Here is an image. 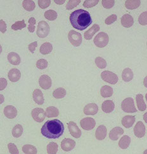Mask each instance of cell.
Segmentation results:
<instances>
[{
  "label": "cell",
  "instance_id": "6da1fadb",
  "mask_svg": "<svg viewBox=\"0 0 147 154\" xmlns=\"http://www.w3.org/2000/svg\"><path fill=\"white\" fill-rule=\"evenodd\" d=\"M70 22L74 28L83 30L91 24L92 18L88 11L79 9L73 11L71 14Z\"/></svg>",
  "mask_w": 147,
  "mask_h": 154
},
{
  "label": "cell",
  "instance_id": "7a4b0ae2",
  "mask_svg": "<svg viewBox=\"0 0 147 154\" xmlns=\"http://www.w3.org/2000/svg\"><path fill=\"white\" fill-rule=\"evenodd\" d=\"M44 137L50 139H56L60 137L64 132V126L59 119L46 121L41 130Z\"/></svg>",
  "mask_w": 147,
  "mask_h": 154
},
{
  "label": "cell",
  "instance_id": "3957f363",
  "mask_svg": "<svg viewBox=\"0 0 147 154\" xmlns=\"http://www.w3.org/2000/svg\"><path fill=\"white\" fill-rule=\"evenodd\" d=\"M93 41L96 46L100 48H103L108 44V41H109V37L107 34L102 32L97 35Z\"/></svg>",
  "mask_w": 147,
  "mask_h": 154
},
{
  "label": "cell",
  "instance_id": "277c9868",
  "mask_svg": "<svg viewBox=\"0 0 147 154\" xmlns=\"http://www.w3.org/2000/svg\"><path fill=\"white\" fill-rule=\"evenodd\" d=\"M121 108L124 112L127 113H133L137 112V109L135 107L134 100L131 97H127L122 102Z\"/></svg>",
  "mask_w": 147,
  "mask_h": 154
},
{
  "label": "cell",
  "instance_id": "5b68a950",
  "mask_svg": "<svg viewBox=\"0 0 147 154\" xmlns=\"http://www.w3.org/2000/svg\"><path fill=\"white\" fill-rule=\"evenodd\" d=\"M68 37L69 42L75 47L79 46L82 43V38L81 34L75 30H72L70 31Z\"/></svg>",
  "mask_w": 147,
  "mask_h": 154
},
{
  "label": "cell",
  "instance_id": "8992f818",
  "mask_svg": "<svg viewBox=\"0 0 147 154\" xmlns=\"http://www.w3.org/2000/svg\"><path fill=\"white\" fill-rule=\"evenodd\" d=\"M50 32V27L47 22L45 21H41L38 23L37 35L40 38L46 37Z\"/></svg>",
  "mask_w": 147,
  "mask_h": 154
},
{
  "label": "cell",
  "instance_id": "52a82bcc",
  "mask_svg": "<svg viewBox=\"0 0 147 154\" xmlns=\"http://www.w3.org/2000/svg\"><path fill=\"white\" fill-rule=\"evenodd\" d=\"M101 77L104 81L112 85L116 84L119 81V78L117 75L110 71L103 72L101 74Z\"/></svg>",
  "mask_w": 147,
  "mask_h": 154
},
{
  "label": "cell",
  "instance_id": "ba28073f",
  "mask_svg": "<svg viewBox=\"0 0 147 154\" xmlns=\"http://www.w3.org/2000/svg\"><path fill=\"white\" fill-rule=\"evenodd\" d=\"M32 117L37 123H42L46 117L45 111L42 108L37 107L34 109L31 112Z\"/></svg>",
  "mask_w": 147,
  "mask_h": 154
},
{
  "label": "cell",
  "instance_id": "9c48e42d",
  "mask_svg": "<svg viewBox=\"0 0 147 154\" xmlns=\"http://www.w3.org/2000/svg\"><path fill=\"white\" fill-rule=\"evenodd\" d=\"M80 124L83 130H91L95 127L96 121L93 118H85L81 120Z\"/></svg>",
  "mask_w": 147,
  "mask_h": 154
},
{
  "label": "cell",
  "instance_id": "30bf717a",
  "mask_svg": "<svg viewBox=\"0 0 147 154\" xmlns=\"http://www.w3.org/2000/svg\"><path fill=\"white\" fill-rule=\"evenodd\" d=\"M67 125L69 132L73 137L75 138H79L81 137V131L75 123L73 121H70L67 123Z\"/></svg>",
  "mask_w": 147,
  "mask_h": 154
},
{
  "label": "cell",
  "instance_id": "8fae6325",
  "mask_svg": "<svg viewBox=\"0 0 147 154\" xmlns=\"http://www.w3.org/2000/svg\"><path fill=\"white\" fill-rule=\"evenodd\" d=\"M145 126L142 121H138L134 128V133L139 138L143 137L145 134Z\"/></svg>",
  "mask_w": 147,
  "mask_h": 154
},
{
  "label": "cell",
  "instance_id": "7c38bea8",
  "mask_svg": "<svg viewBox=\"0 0 147 154\" xmlns=\"http://www.w3.org/2000/svg\"><path fill=\"white\" fill-rule=\"evenodd\" d=\"M75 146V142L74 140L70 138H66L62 140L61 143L62 149L63 151L69 152L74 149Z\"/></svg>",
  "mask_w": 147,
  "mask_h": 154
},
{
  "label": "cell",
  "instance_id": "4fadbf2b",
  "mask_svg": "<svg viewBox=\"0 0 147 154\" xmlns=\"http://www.w3.org/2000/svg\"><path fill=\"white\" fill-rule=\"evenodd\" d=\"M39 84L43 89L48 90L52 86V79L48 75H43L39 79Z\"/></svg>",
  "mask_w": 147,
  "mask_h": 154
},
{
  "label": "cell",
  "instance_id": "5bb4252c",
  "mask_svg": "<svg viewBox=\"0 0 147 154\" xmlns=\"http://www.w3.org/2000/svg\"><path fill=\"white\" fill-rule=\"evenodd\" d=\"M4 114L8 119H14L17 115V109L13 106H7L4 109Z\"/></svg>",
  "mask_w": 147,
  "mask_h": 154
},
{
  "label": "cell",
  "instance_id": "9a60e30c",
  "mask_svg": "<svg viewBox=\"0 0 147 154\" xmlns=\"http://www.w3.org/2000/svg\"><path fill=\"white\" fill-rule=\"evenodd\" d=\"M124 133V130L120 127H115L110 131L109 138L113 141H116Z\"/></svg>",
  "mask_w": 147,
  "mask_h": 154
},
{
  "label": "cell",
  "instance_id": "2e32d148",
  "mask_svg": "<svg viewBox=\"0 0 147 154\" xmlns=\"http://www.w3.org/2000/svg\"><path fill=\"white\" fill-rule=\"evenodd\" d=\"M107 129L104 125H100L98 127L95 132V137L98 140H103L107 137Z\"/></svg>",
  "mask_w": 147,
  "mask_h": 154
},
{
  "label": "cell",
  "instance_id": "e0dca14e",
  "mask_svg": "<svg viewBox=\"0 0 147 154\" xmlns=\"http://www.w3.org/2000/svg\"><path fill=\"white\" fill-rule=\"evenodd\" d=\"M83 111L86 115H95L98 111V106L95 103L88 104L85 107Z\"/></svg>",
  "mask_w": 147,
  "mask_h": 154
},
{
  "label": "cell",
  "instance_id": "ac0fdd59",
  "mask_svg": "<svg viewBox=\"0 0 147 154\" xmlns=\"http://www.w3.org/2000/svg\"><path fill=\"white\" fill-rule=\"evenodd\" d=\"M8 77L9 80L12 82H18L21 79V72L19 71L18 69L13 68L9 71L8 74Z\"/></svg>",
  "mask_w": 147,
  "mask_h": 154
},
{
  "label": "cell",
  "instance_id": "d6986e66",
  "mask_svg": "<svg viewBox=\"0 0 147 154\" xmlns=\"http://www.w3.org/2000/svg\"><path fill=\"white\" fill-rule=\"evenodd\" d=\"M134 19L129 14H125L121 18V24L126 28H129L133 25Z\"/></svg>",
  "mask_w": 147,
  "mask_h": 154
},
{
  "label": "cell",
  "instance_id": "ffe728a7",
  "mask_svg": "<svg viewBox=\"0 0 147 154\" xmlns=\"http://www.w3.org/2000/svg\"><path fill=\"white\" fill-rule=\"evenodd\" d=\"M33 97L34 102L36 104L39 105H42L44 104V99L43 97V92L40 89H36L34 91L33 94Z\"/></svg>",
  "mask_w": 147,
  "mask_h": 154
},
{
  "label": "cell",
  "instance_id": "44dd1931",
  "mask_svg": "<svg viewBox=\"0 0 147 154\" xmlns=\"http://www.w3.org/2000/svg\"><path fill=\"white\" fill-rule=\"evenodd\" d=\"M115 108V104L113 102L110 100H107L104 101L102 104L101 109L105 113H110L112 112Z\"/></svg>",
  "mask_w": 147,
  "mask_h": 154
},
{
  "label": "cell",
  "instance_id": "7402d4cb",
  "mask_svg": "<svg viewBox=\"0 0 147 154\" xmlns=\"http://www.w3.org/2000/svg\"><path fill=\"white\" fill-rule=\"evenodd\" d=\"M136 120L135 116H126L123 117L121 121L122 125L126 128H130L135 123Z\"/></svg>",
  "mask_w": 147,
  "mask_h": 154
},
{
  "label": "cell",
  "instance_id": "603a6c76",
  "mask_svg": "<svg viewBox=\"0 0 147 154\" xmlns=\"http://www.w3.org/2000/svg\"><path fill=\"white\" fill-rule=\"evenodd\" d=\"M7 58L10 64L13 65H18L21 61L20 56L14 52L10 53L8 55Z\"/></svg>",
  "mask_w": 147,
  "mask_h": 154
},
{
  "label": "cell",
  "instance_id": "cb8c5ba5",
  "mask_svg": "<svg viewBox=\"0 0 147 154\" xmlns=\"http://www.w3.org/2000/svg\"><path fill=\"white\" fill-rule=\"evenodd\" d=\"M100 30V26L98 24H94L91 29H89L85 33V38L86 40H90L93 35Z\"/></svg>",
  "mask_w": 147,
  "mask_h": 154
},
{
  "label": "cell",
  "instance_id": "d4e9b609",
  "mask_svg": "<svg viewBox=\"0 0 147 154\" xmlns=\"http://www.w3.org/2000/svg\"><path fill=\"white\" fill-rule=\"evenodd\" d=\"M130 143H131V138L127 135H124L119 140L118 145L120 149L125 150L128 148Z\"/></svg>",
  "mask_w": 147,
  "mask_h": 154
},
{
  "label": "cell",
  "instance_id": "484cf974",
  "mask_svg": "<svg viewBox=\"0 0 147 154\" xmlns=\"http://www.w3.org/2000/svg\"><path fill=\"white\" fill-rule=\"evenodd\" d=\"M100 94L104 98L110 97L113 95V88L108 85H104L100 89Z\"/></svg>",
  "mask_w": 147,
  "mask_h": 154
},
{
  "label": "cell",
  "instance_id": "4316f807",
  "mask_svg": "<svg viewBox=\"0 0 147 154\" xmlns=\"http://www.w3.org/2000/svg\"><path fill=\"white\" fill-rule=\"evenodd\" d=\"M46 116L47 118H56L59 115V110L56 107H48L45 112Z\"/></svg>",
  "mask_w": 147,
  "mask_h": 154
},
{
  "label": "cell",
  "instance_id": "83f0119b",
  "mask_svg": "<svg viewBox=\"0 0 147 154\" xmlns=\"http://www.w3.org/2000/svg\"><path fill=\"white\" fill-rule=\"evenodd\" d=\"M136 103H137V106H138V109L140 111H145L146 109V106L145 103L143 95L141 94H137L136 97Z\"/></svg>",
  "mask_w": 147,
  "mask_h": 154
},
{
  "label": "cell",
  "instance_id": "f1b7e54d",
  "mask_svg": "<svg viewBox=\"0 0 147 154\" xmlns=\"http://www.w3.org/2000/svg\"><path fill=\"white\" fill-rule=\"evenodd\" d=\"M141 5L139 0H127L125 3V6L127 9L135 10L138 8Z\"/></svg>",
  "mask_w": 147,
  "mask_h": 154
},
{
  "label": "cell",
  "instance_id": "f546056e",
  "mask_svg": "<svg viewBox=\"0 0 147 154\" xmlns=\"http://www.w3.org/2000/svg\"><path fill=\"white\" fill-rule=\"evenodd\" d=\"M122 79L124 82H130L133 80V72H132V70L130 68H127L123 70V73H122Z\"/></svg>",
  "mask_w": 147,
  "mask_h": 154
},
{
  "label": "cell",
  "instance_id": "4dcf8cb0",
  "mask_svg": "<svg viewBox=\"0 0 147 154\" xmlns=\"http://www.w3.org/2000/svg\"><path fill=\"white\" fill-rule=\"evenodd\" d=\"M53 50L52 44L50 42H45L42 44L40 48V53L42 54H48Z\"/></svg>",
  "mask_w": 147,
  "mask_h": 154
},
{
  "label": "cell",
  "instance_id": "1f68e13d",
  "mask_svg": "<svg viewBox=\"0 0 147 154\" xmlns=\"http://www.w3.org/2000/svg\"><path fill=\"white\" fill-rule=\"evenodd\" d=\"M66 94H67V92H66V89L61 87L56 88L53 92V96L55 99H57L63 98L66 95Z\"/></svg>",
  "mask_w": 147,
  "mask_h": 154
},
{
  "label": "cell",
  "instance_id": "d6a6232c",
  "mask_svg": "<svg viewBox=\"0 0 147 154\" xmlns=\"http://www.w3.org/2000/svg\"><path fill=\"white\" fill-rule=\"evenodd\" d=\"M22 151L25 154H37V150L36 146L32 145H25L22 146Z\"/></svg>",
  "mask_w": 147,
  "mask_h": 154
},
{
  "label": "cell",
  "instance_id": "836d02e7",
  "mask_svg": "<svg viewBox=\"0 0 147 154\" xmlns=\"http://www.w3.org/2000/svg\"><path fill=\"white\" fill-rule=\"evenodd\" d=\"M12 135L15 138H19L22 136L23 133V127L21 125H15L12 130Z\"/></svg>",
  "mask_w": 147,
  "mask_h": 154
},
{
  "label": "cell",
  "instance_id": "e575fe53",
  "mask_svg": "<svg viewBox=\"0 0 147 154\" xmlns=\"http://www.w3.org/2000/svg\"><path fill=\"white\" fill-rule=\"evenodd\" d=\"M22 5L24 8L28 11H33L36 8V5L32 0H25V1H24Z\"/></svg>",
  "mask_w": 147,
  "mask_h": 154
},
{
  "label": "cell",
  "instance_id": "d590c367",
  "mask_svg": "<svg viewBox=\"0 0 147 154\" xmlns=\"http://www.w3.org/2000/svg\"><path fill=\"white\" fill-rule=\"evenodd\" d=\"M59 146L55 142H50L47 145V153L48 154H56L58 152Z\"/></svg>",
  "mask_w": 147,
  "mask_h": 154
},
{
  "label": "cell",
  "instance_id": "8d00e7d4",
  "mask_svg": "<svg viewBox=\"0 0 147 154\" xmlns=\"http://www.w3.org/2000/svg\"><path fill=\"white\" fill-rule=\"evenodd\" d=\"M44 17L50 21H53L57 18V13L53 10H49L44 13Z\"/></svg>",
  "mask_w": 147,
  "mask_h": 154
},
{
  "label": "cell",
  "instance_id": "74e56055",
  "mask_svg": "<svg viewBox=\"0 0 147 154\" xmlns=\"http://www.w3.org/2000/svg\"><path fill=\"white\" fill-rule=\"evenodd\" d=\"M95 64L99 68L104 69L107 66V61L101 57H97L95 59Z\"/></svg>",
  "mask_w": 147,
  "mask_h": 154
},
{
  "label": "cell",
  "instance_id": "f35d334b",
  "mask_svg": "<svg viewBox=\"0 0 147 154\" xmlns=\"http://www.w3.org/2000/svg\"><path fill=\"white\" fill-rule=\"evenodd\" d=\"M26 23H25L24 20L21 21L16 22L15 23L11 25V29L14 30H22V29L26 27Z\"/></svg>",
  "mask_w": 147,
  "mask_h": 154
},
{
  "label": "cell",
  "instance_id": "ab89813d",
  "mask_svg": "<svg viewBox=\"0 0 147 154\" xmlns=\"http://www.w3.org/2000/svg\"><path fill=\"white\" fill-rule=\"evenodd\" d=\"M48 66V63L46 60L40 59L38 60L36 63V66L38 69H43L47 68Z\"/></svg>",
  "mask_w": 147,
  "mask_h": 154
},
{
  "label": "cell",
  "instance_id": "60d3db41",
  "mask_svg": "<svg viewBox=\"0 0 147 154\" xmlns=\"http://www.w3.org/2000/svg\"><path fill=\"white\" fill-rule=\"evenodd\" d=\"M98 3L99 0H86L83 3V6L86 8H90L97 5Z\"/></svg>",
  "mask_w": 147,
  "mask_h": 154
},
{
  "label": "cell",
  "instance_id": "b9f144b4",
  "mask_svg": "<svg viewBox=\"0 0 147 154\" xmlns=\"http://www.w3.org/2000/svg\"><path fill=\"white\" fill-rule=\"evenodd\" d=\"M81 3L80 0H70V1L68 2L67 5H66V8L68 10H72L74 8L76 7L79 3Z\"/></svg>",
  "mask_w": 147,
  "mask_h": 154
},
{
  "label": "cell",
  "instance_id": "7bdbcfd3",
  "mask_svg": "<svg viewBox=\"0 0 147 154\" xmlns=\"http://www.w3.org/2000/svg\"><path fill=\"white\" fill-rule=\"evenodd\" d=\"M28 22H29L28 30L30 33H33L35 30V25L36 23V19L34 17H31L30 18H29Z\"/></svg>",
  "mask_w": 147,
  "mask_h": 154
},
{
  "label": "cell",
  "instance_id": "ee69618b",
  "mask_svg": "<svg viewBox=\"0 0 147 154\" xmlns=\"http://www.w3.org/2000/svg\"><path fill=\"white\" fill-rule=\"evenodd\" d=\"M139 23L142 25H146L147 24V12L145 11L139 15L138 18Z\"/></svg>",
  "mask_w": 147,
  "mask_h": 154
},
{
  "label": "cell",
  "instance_id": "f6af8a7d",
  "mask_svg": "<svg viewBox=\"0 0 147 154\" xmlns=\"http://www.w3.org/2000/svg\"><path fill=\"white\" fill-rule=\"evenodd\" d=\"M8 148L9 152L11 154H19L18 150L17 149V146L13 143H10L8 144Z\"/></svg>",
  "mask_w": 147,
  "mask_h": 154
},
{
  "label": "cell",
  "instance_id": "bcb514c9",
  "mask_svg": "<svg viewBox=\"0 0 147 154\" xmlns=\"http://www.w3.org/2000/svg\"><path fill=\"white\" fill-rule=\"evenodd\" d=\"M115 2L113 0H103L102 1V5L104 7L107 9H109L113 7Z\"/></svg>",
  "mask_w": 147,
  "mask_h": 154
},
{
  "label": "cell",
  "instance_id": "7dc6e473",
  "mask_svg": "<svg viewBox=\"0 0 147 154\" xmlns=\"http://www.w3.org/2000/svg\"><path fill=\"white\" fill-rule=\"evenodd\" d=\"M50 0H39V1H38V5H39L40 7L42 9L48 8L50 5Z\"/></svg>",
  "mask_w": 147,
  "mask_h": 154
},
{
  "label": "cell",
  "instance_id": "c3c4849f",
  "mask_svg": "<svg viewBox=\"0 0 147 154\" xmlns=\"http://www.w3.org/2000/svg\"><path fill=\"white\" fill-rule=\"evenodd\" d=\"M117 15H115V14H113V15H111L110 16H109L108 17H107L105 19V23L107 25H110V24L113 23V22H116L117 20Z\"/></svg>",
  "mask_w": 147,
  "mask_h": 154
},
{
  "label": "cell",
  "instance_id": "681fc988",
  "mask_svg": "<svg viewBox=\"0 0 147 154\" xmlns=\"http://www.w3.org/2000/svg\"><path fill=\"white\" fill-rule=\"evenodd\" d=\"M8 82L5 78H1L0 79V91H3L4 90L6 86H7Z\"/></svg>",
  "mask_w": 147,
  "mask_h": 154
},
{
  "label": "cell",
  "instance_id": "f907efd6",
  "mask_svg": "<svg viewBox=\"0 0 147 154\" xmlns=\"http://www.w3.org/2000/svg\"><path fill=\"white\" fill-rule=\"evenodd\" d=\"M37 46V42L35 41V42H33V43L30 44L28 46V48L32 53H34Z\"/></svg>",
  "mask_w": 147,
  "mask_h": 154
},
{
  "label": "cell",
  "instance_id": "816d5d0a",
  "mask_svg": "<svg viewBox=\"0 0 147 154\" xmlns=\"http://www.w3.org/2000/svg\"><path fill=\"white\" fill-rule=\"evenodd\" d=\"M0 31L3 34L6 31V23L3 20H0Z\"/></svg>",
  "mask_w": 147,
  "mask_h": 154
},
{
  "label": "cell",
  "instance_id": "f5cc1de1",
  "mask_svg": "<svg viewBox=\"0 0 147 154\" xmlns=\"http://www.w3.org/2000/svg\"><path fill=\"white\" fill-rule=\"evenodd\" d=\"M5 101V97L3 95L0 94V104H2V103H3Z\"/></svg>",
  "mask_w": 147,
  "mask_h": 154
},
{
  "label": "cell",
  "instance_id": "db71d44e",
  "mask_svg": "<svg viewBox=\"0 0 147 154\" xmlns=\"http://www.w3.org/2000/svg\"><path fill=\"white\" fill-rule=\"evenodd\" d=\"M55 3H56V4L58 5H62L63 3H65V1L64 0H63V1H57V0H55V1H54Z\"/></svg>",
  "mask_w": 147,
  "mask_h": 154
},
{
  "label": "cell",
  "instance_id": "11a10c76",
  "mask_svg": "<svg viewBox=\"0 0 147 154\" xmlns=\"http://www.w3.org/2000/svg\"><path fill=\"white\" fill-rule=\"evenodd\" d=\"M2 53V47L1 46V44H0V54Z\"/></svg>",
  "mask_w": 147,
  "mask_h": 154
}]
</instances>
